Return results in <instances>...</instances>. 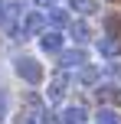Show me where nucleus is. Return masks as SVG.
Masks as SVG:
<instances>
[{"mask_svg": "<svg viewBox=\"0 0 121 124\" xmlns=\"http://www.w3.org/2000/svg\"><path fill=\"white\" fill-rule=\"evenodd\" d=\"M98 78H102V69H95V65H85V69H79V85L92 88V85H98Z\"/></svg>", "mask_w": 121, "mask_h": 124, "instance_id": "11", "label": "nucleus"}, {"mask_svg": "<svg viewBox=\"0 0 121 124\" xmlns=\"http://www.w3.org/2000/svg\"><path fill=\"white\" fill-rule=\"evenodd\" d=\"M39 52H46V56L62 52V33L59 30H46L43 36H39Z\"/></svg>", "mask_w": 121, "mask_h": 124, "instance_id": "4", "label": "nucleus"}, {"mask_svg": "<svg viewBox=\"0 0 121 124\" xmlns=\"http://www.w3.org/2000/svg\"><path fill=\"white\" fill-rule=\"evenodd\" d=\"M85 65H89V52L85 49L59 52V72H72V69H85Z\"/></svg>", "mask_w": 121, "mask_h": 124, "instance_id": "3", "label": "nucleus"}, {"mask_svg": "<svg viewBox=\"0 0 121 124\" xmlns=\"http://www.w3.org/2000/svg\"><path fill=\"white\" fill-rule=\"evenodd\" d=\"M95 95H98L102 105H121V88L118 85H102V88H95Z\"/></svg>", "mask_w": 121, "mask_h": 124, "instance_id": "8", "label": "nucleus"}, {"mask_svg": "<svg viewBox=\"0 0 121 124\" xmlns=\"http://www.w3.org/2000/svg\"><path fill=\"white\" fill-rule=\"evenodd\" d=\"M39 124H62V114H52V111H43Z\"/></svg>", "mask_w": 121, "mask_h": 124, "instance_id": "14", "label": "nucleus"}, {"mask_svg": "<svg viewBox=\"0 0 121 124\" xmlns=\"http://www.w3.org/2000/svg\"><path fill=\"white\" fill-rule=\"evenodd\" d=\"M95 124H121V118H118L115 108L102 105V108H98V114H95Z\"/></svg>", "mask_w": 121, "mask_h": 124, "instance_id": "13", "label": "nucleus"}, {"mask_svg": "<svg viewBox=\"0 0 121 124\" xmlns=\"http://www.w3.org/2000/svg\"><path fill=\"white\" fill-rule=\"evenodd\" d=\"M65 92H69V78H65V72L52 75V78H49V88H46V98L56 105V101H62V98H65Z\"/></svg>", "mask_w": 121, "mask_h": 124, "instance_id": "5", "label": "nucleus"}, {"mask_svg": "<svg viewBox=\"0 0 121 124\" xmlns=\"http://www.w3.org/2000/svg\"><path fill=\"white\" fill-rule=\"evenodd\" d=\"M69 39H72V43H79V46L89 43V39H92V26L85 23V20H72V26H69Z\"/></svg>", "mask_w": 121, "mask_h": 124, "instance_id": "7", "label": "nucleus"}, {"mask_svg": "<svg viewBox=\"0 0 121 124\" xmlns=\"http://www.w3.org/2000/svg\"><path fill=\"white\" fill-rule=\"evenodd\" d=\"M98 56H102V59L121 56V39L118 36H102V39H98Z\"/></svg>", "mask_w": 121, "mask_h": 124, "instance_id": "6", "label": "nucleus"}, {"mask_svg": "<svg viewBox=\"0 0 121 124\" xmlns=\"http://www.w3.org/2000/svg\"><path fill=\"white\" fill-rule=\"evenodd\" d=\"M108 75H115V78H118V75H121V65H115V62H111V65H108Z\"/></svg>", "mask_w": 121, "mask_h": 124, "instance_id": "17", "label": "nucleus"}, {"mask_svg": "<svg viewBox=\"0 0 121 124\" xmlns=\"http://www.w3.org/2000/svg\"><path fill=\"white\" fill-rule=\"evenodd\" d=\"M69 7L79 13V16H92V13H98V0H69Z\"/></svg>", "mask_w": 121, "mask_h": 124, "instance_id": "12", "label": "nucleus"}, {"mask_svg": "<svg viewBox=\"0 0 121 124\" xmlns=\"http://www.w3.org/2000/svg\"><path fill=\"white\" fill-rule=\"evenodd\" d=\"M85 118H89V111L82 105H69L62 111V124H85Z\"/></svg>", "mask_w": 121, "mask_h": 124, "instance_id": "9", "label": "nucleus"}, {"mask_svg": "<svg viewBox=\"0 0 121 124\" xmlns=\"http://www.w3.org/2000/svg\"><path fill=\"white\" fill-rule=\"evenodd\" d=\"M7 20H10V7L7 0H0V26H7Z\"/></svg>", "mask_w": 121, "mask_h": 124, "instance_id": "15", "label": "nucleus"}, {"mask_svg": "<svg viewBox=\"0 0 121 124\" xmlns=\"http://www.w3.org/2000/svg\"><path fill=\"white\" fill-rule=\"evenodd\" d=\"M46 13H26V16H20V26H23V39L30 36H43L46 33Z\"/></svg>", "mask_w": 121, "mask_h": 124, "instance_id": "2", "label": "nucleus"}, {"mask_svg": "<svg viewBox=\"0 0 121 124\" xmlns=\"http://www.w3.org/2000/svg\"><path fill=\"white\" fill-rule=\"evenodd\" d=\"M13 72H16L26 85H43V65L33 56H16L13 59Z\"/></svg>", "mask_w": 121, "mask_h": 124, "instance_id": "1", "label": "nucleus"}, {"mask_svg": "<svg viewBox=\"0 0 121 124\" xmlns=\"http://www.w3.org/2000/svg\"><path fill=\"white\" fill-rule=\"evenodd\" d=\"M46 20H49L52 30H62V26H72L69 23V13L62 10V7H52V10H46Z\"/></svg>", "mask_w": 121, "mask_h": 124, "instance_id": "10", "label": "nucleus"}, {"mask_svg": "<svg viewBox=\"0 0 121 124\" xmlns=\"http://www.w3.org/2000/svg\"><path fill=\"white\" fill-rule=\"evenodd\" d=\"M33 3H36V7H39V10H52V7H56V3H59V0H33Z\"/></svg>", "mask_w": 121, "mask_h": 124, "instance_id": "16", "label": "nucleus"}]
</instances>
